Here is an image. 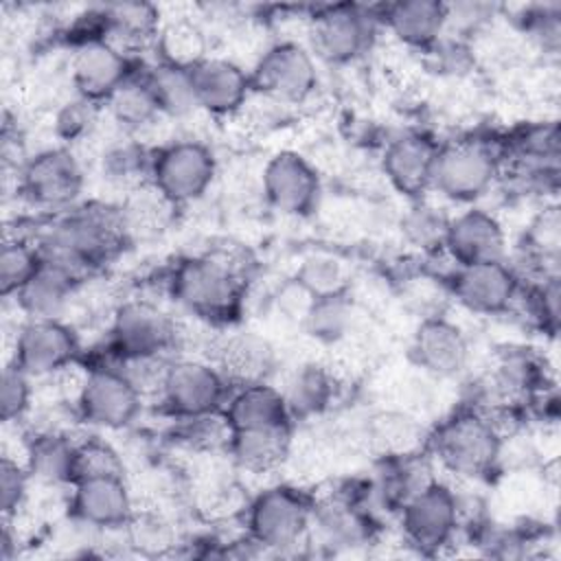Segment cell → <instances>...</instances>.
Returning a JSON list of instances; mask_svg holds the SVG:
<instances>
[{"instance_id": "1", "label": "cell", "mask_w": 561, "mask_h": 561, "mask_svg": "<svg viewBox=\"0 0 561 561\" xmlns=\"http://www.w3.org/2000/svg\"><path fill=\"white\" fill-rule=\"evenodd\" d=\"M33 237L42 261L70 272L83 283L114 261L129 241L121 204L103 199L79 202L70 210L53 215Z\"/></svg>"}, {"instance_id": "2", "label": "cell", "mask_w": 561, "mask_h": 561, "mask_svg": "<svg viewBox=\"0 0 561 561\" xmlns=\"http://www.w3.org/2000/svg\"><path fill=\"white\" fill-rule=\"evenodd\" d=\"M167 291L188 316L224 327L232 324L245 300V272L226 254L182 256L167 274Z\"/></svg>"}, {"instance_id": "3", "label": "cell", "mask_w": 561, "mask_h": 561, "mask_svg": "<svg viewBox=\"0 0 561 561\" xmlns=\"http://www.w3.org/2000/svg\"><path fill=\"white\" fill-rule=\"evenodd\" d=\"M504 430L476 403L456 410L427 434L425 449L449 476L478 482L502 467Z\"/></svg>"}, {"instance_id": "4", "label": "cell", "mask_w": 561, "mask_h": 561, "mask_svg": "<svg viewBox=\"0 0 561 561\" xmlns=\"http://www.w3.org/2000/svg\"><path fill=\"white\" fill-rule=\"evenodd\" d=\"M502 164L504 151L497 140L471 136L440 142L430 193L454 204L473 206L500 184Z\"/></svg>"}, {"instance_id": "5", "label": "cell", "mask_w": 561, "mask_h": 561, "mask_svg": "<svg viewBox=\"0 0 561 561\" xmlns=\"http://www.w3.org/2000/svg\"><path fill=\"white\" fill-rule=\"evenodd\" d=\"M313 497L294 484H270L243 511L245 535L261 552L287 554L309 543Z\"/></svg>"}, {"instance_id": "6", "label": "cell", "mask_w": 561, "mask_h": 561, "mask_svg": "<svg viewBox=\"0 0 561 561\" xmlns=\"http://www.w3.org/2000/svg\"><path fill=\"white\" fill-rule=\"evenodd\" d=\"M180 340L178 320L151 298H127L112 311L107 348L118 364L167 359Z\"/></svg>"}, {"instance_id": "7", "label": "cell", "mask_w": 561, "mask_h": 561, "mask_svg": "<svg viewBox=\"0 0 561 561\" xmlns=\"http://www.w3.org/2000/svg\"><path fill=\"white\" fill-rule=\"evenodd\" d=\"M72 403L88 427L118 432L138 421L145 392L123 364H96L81 375Z\"/></svg>"}, {"instance_id": "8", "label": "cell", "mask_w": 561, "mask_h": 561, "mask_svg": "<svg viewBox=\"0 0 561 561\" xmlns=\"http://www.w3.org/2000/svg\"><path fill=\"white\" fill-rule=\"evenodd\" d=\"M232 383L210 357H169L156 394L162 412L178 419H193L221 412Z\"/></svg>"}, {"instance_id": "9", "label": "cell", "mask_w": 561, "mask_h": 561, "mask_svg": "<svg viewBox=\"0 0 561 561\" xmlns=\"http://www.w3.org/2000/svg\"><path fill=\"white\" fill-rule=\"evenodd\" d=\"M18 193L35 210L59 215L81 202L85 171L66 145L44 147L18 167Z\"/></svg>"}, {"instance_id": "10", "label": "cell", "mask_w": 561, "mask_h": 561, "mask_svg": "<svg viewBox=\"0 0 561 561\" xmlns=\"http://www.w3.org/2000/svg\"><path fill=\"white\" fill-rule=\"evenodd\" d=\"M397 515L405 543L421 554H438L467 524L462 497L438 478L410 497Z\"/></svg>"}, {"instance_id": "11", "label": "cell", "mask_w": 561, "mask_h": 561, "mask_svg": "<svg viewBox=\"0 0 561 561\" xmlns=\"http://www.w3.org/2000/svg\"><path fill=\"white\" fill-rule=\"evenodd\" d=\"M379 26L377 9L362 4L320 7L309 24V50L329 66L355 64L373 48Z\"/></svg>"}, {"instance_id": "12", "label": "cell", "mask_w": 561, "mask_h": 561, "mask_svg": "<svg viewBox=\"0 0 561 561\" xmlns=\"http://www.w3.org/2000/svg\"><path fill=\"white\" fill-rule=\"evenodd\" d=\"M254 94L280 105H298L311 99L320 83L318 59L309 46L296 39H278L263 48L250 68Z\"/></svg>"}, {"instance_id": "13", "label": "cell", "mask_w": 561, "mask_h": 561, "mask_svg": "<svg viewBox=\"0 0 561 561\" xmlns=\"http://www.w3.org/2000/svg\"><path fill=\"white\" fill-rule=\"evenodd\" d=\"M217 175L213 149L195 138H175L153 149L149 184L178 208L208 193Z\"/></svg>"}, {"instance_id": "14", "label": "cell", "mask_w": 561, "mask_h": 561, "mask_svg": "<svg viewBox=\"0 0 561 561\" xmlns=\"http://www.w3.org/2000/svg\"><path fill=\"white\" fill-rule=\"evenodd\" d=\"M81 357V340L64 318H24L13 337L11 362L33 379L68 373Z\"/></svg>"}, {"instance_id": "15", "label": "cell", "mask_w": 561, "mask_h": 561, "mask_svg": "<svg viewBox=\"0 0 561 561\" xmlns=\"http://www.w3.org/2000/svg\"><path fill=\"white\" fill-rule=\"evenodd\" d=\"M443 280L447 294L460 307L478 316H502L513 311L524 283L508 259L451 265Z\"/></svg>"}, {"instance_id": "16", "label": "cell", "mask_w": 561, "mask_h": 561, "mask_svg": "<svg viewBox=\"0 0 561 561\" xmlns=\"http://www.w3.org/2000/svg\"><path fill=\"white\" fill-rule=\"evenodd\" d=\"M261 191L276 213L285 217H309L320 204L322 180L302 153L280 149L263 167Z\"/></svg>"}, {"instance_id": "17", "label": "cell", "mask_w": 561, "mask_h": 561, "mask_svg": "<svg viewBox=\"0 0 561 561\" xmlns=\"http://www.w3.org/2000/svg\"><path fill=\"white\" fill-rule=\"evenodd\" d=\"M68 513L75 524L90 530H123L136 513L134 495L125 473L90 476L75 480L70 484Z\"/></svg>"}, {"instance_id": "18", "label": "cell", "mask_w": 561, "mask_h": 561, "mask_svg": "<svg viewBox=\"0 0 561 561\" xmlns=\"http://www.w3.org/2000/svg\"><path fill=\"white\" fill-rule=\"evenodd\" d=\"M136 72L131 53L105 37L72 44L70 83L75 94L105 103Z\"/></svg>"}, {"instance_id": "19", "label": "cell", "mask_w": 561, "mask_h": 561, "mask_svg": "<svg viewBox=\"0 0 561 561\" xmlns=\"http://www.w3.org/2000/svg\"><path fill=\"white\" fill-rule=\"evenodd\" d=\"M471 346L467 333L443 313L421 318L412 342V364L432 379H454L469 366Z\"/></svg>"}, {"instance_id": "20", "label": "cell", "mask_w": 561, "mask_h": 561, "mask_svg": "<svg viewBox=\"0 0 561 561\" xmlns=\"http://www.w3.org/2000/svg\"><path fill=\"white\" fill-rule=\"evenodd\" d=\"M443 254L451 265H473L508 259V237L502 219L473 204L451 215Z\"/></svg>"}, {"instance_id": "21", "label": "cell", "mask_w": 561, "mask_h": 561, "mask_svg": "<svg viewBox=\"0 0 561 561\" xmlns=\"http://www.w3.org/2000/svg\"><path fill=\"white\" fill-rule=\"evenodd\" d=\"M197 110L215 116L230 118L245 112L254 96L250 70L228 57L208 55L191 68Z\"/></svg>"}, {"instance_id": "22", "label": "cell", "mask_w": 561, "mask_h": 561, "mask_svg": "<svg viewBox=\"0 0 561 561\" xmlns=\"http://www.w3.org/2000/svg\"><path fill=\"white\" fill-rule=\"evenodd\" d=\"M438 145L423 131H403L390 138L379 158L388 184L410 202L423 199L430 193Z\"/></svg>"}, {"instance_id": "23", "label": "cell", "mask_w": 561, "mask_h": 561, "mask_svg": "<svg viewBox=\"0 0 561 561\" xmlns=\"http://www.w3.org/2000/svg\"><path fill=\"white\" fill-rule=\"evenodd\" d=\"M434 465L427 449L379 458L375 476L366 482L368 504L375 502L397 513L410 497L436 480Z\"/></svg>"}, {"instance_id": "24", "label": "cell", "mask_w": 561, "mask_h": 561, "mask_svg": "<svg viewBox=\"0 0 561 561\" xmlns=\"http://www.w3.org/2000/svg\"><path fill=\"white\" fill-rule=\"evenodd\" d=\"M379 24L405 48L427 53L447 35V4L438 0H401L377 9Z\"/></svg>"}, {"instance_id": "25", "label": "cell", "mask_w": 561, "mask_h": 561, "mask_svg": "<svg viewBox=\"0 0 561 561\" xmlns=\"http://www.w3.org/2000/svg\"><path fill=\"white\" fill-rule=\"evenodd\" d=\"M232 386L250 381H267L276 366L272 342L256 331H228L215 346L210 357Z\"/></svg>"}, {"instance_id": "26", "label": "cell", "mask_w": 561, "mask_h": 561, "mask_svg": "<svg viewBox=\"0 0 561 561\" xmlns=\"http://www.w3.org/2000/svg\"><path fill=\"white\" fill-rule=\"evenodd\" d=\"M22 462L31 480L44 486H70L77 467V440L57 427H42L26 436Z\"/></svg>"}, {"instance_id": "27", "label": "cell", "mask_w": 561, "mask_h": 561, "mask_svg": "<svg viewBox=\"0 0 561 561\" xmlns=\"http://www.w3.org/2000/svg\"><path fill=\"white\" fill-rule=\"evenodd\" d=\"M221 414L228 421L230 430L294 425L278 386H272L270 381L232 386L221 408Z\"/></svg>"}, {"instance_id": "28", "label": "cell", "mask_w": 561, "mask_h": 561, "mask_svg": "<svg viewBox=\"0 0 561 561\" xmlns=\"http://www.w3.org/2000/svg\"><path fill=\"white\" fill-rule=\"evenodd\" d=\"M278 390L291 421H313L335 403L337 379L333 370L320 362H300L289 368Z\"/></svg>"}, {"instance_id": "29", "label": "cell", "mask_w": 561, "mask_h": 561, "mask_svg": "<svg viewBox=\"0 0 561 561\" xmlns=\"http://www.w3.org/2000/svg\"><path fill=\"white\" fill-rule=\"evenodd\" d=\"M294 425L287 427H254L230 430L226 456L241 471L263 476L274 473L291 454Z\"/></svg>"}, {"instance_id": "30", "label": "cell", "mask_w": 561, "mask_h": 561, "mask_svg": "<svg viewBox=\"0 0 561 561\" xmlns=\"http://www.w3.org/2000/svg\"><path fill=\"white\" fill-rule=\"evenodd\" d=\"M81 285L83 280L75 278L70 272L42 261L39 270L26 280L13 300L24 318H64Z\"/></svg>"}, {"instance_id": "31", "label": "cell", "mask_w": 561, "mask_h": 561, "mask_svg": "<svg viewBox=\"0 0 561 561\" xmlns=\"http://www.w3.org/2000/svg\"><path fill=\"white\" fill-rule=\"evenodd\" d=\"M151 153L153 149L145 147L136 136L116 131L99 153V173L110 186L127 195L134 188L149 184Z\"/></svg>"}, {"instance_id": "32", "label": "cell", "mask_w": 561, "mask_h": 561, "mask_svg": "<svg viewBox=\"0 0 561 561\" xmlns=\"http://www.w3.org/2000/svg\"><path fill=\"white\" fill-rule=\"evenodd\" d=\"M105 39L114 42L123 50L153 46L162 28L160 9L149 2H116L101 7Z\"/></svg>"}, {"instance_id": "33", "label": "cell", "mask_w": 561, "mask_h": 561, "mask_svg": "<svg viewBox=\"0 0 561 561\" xmlns=\"http://www.w3.org/2000/svg\"><path fill=\"white\" fill-rule=\"evenodd\" d=\"M362 440L377 458L425 449V432L419 419L403 410H381L366 419Z\"/></svg>"}, {"instance_id": "34", "label": "cell", "mask_w": 561, "mask_h": 561, "mask_svg": "<svg viewBox=\"0 0 561 561\" xmlns=\"http://www.w3.org/2000/svg\"><path fill=\"white\" fill-rule=\"evenodd\" d=\"M105 118L116 127V131L127 136H138L140 131L153 127L162 112L153 99V92L145 79V72L129 77L105 103Z\"/></svg>"}, {"instance_id": "35", "label": "cell", "mask_w": 561, "mask_h": 561, "mask_svg": "<svg viewBox=\"0 0 561 561\" xmlns=\"http://www.w3.org/2000/svg\"><path fill=\"white\" fill-rule=\"evenodd\" d=\"M145 79L153 92V99L167 118H186L197 110L191 68L156 61L145 70Z\"/></svg>"}, {"instance_id": "36", "label": "cell", "mask_w": 561, "mask_h": 561, "mask_svg": "<svg viewBox=\"0 0 561 561\" xmlns=\"http://www.w3.org/2000/svg\"><path fill=\"white\" fill-rule=\"evenodd\" d=\"M449 219L451 215L443 213V208L430 204L425 197L414 199L399 219V232L410 248L423 254H443Z\"/></svg>"}, {"instance_id": "37", "label": "cell", "mask_w": 561, "mask_h": 561, "mask_svg": "<svg viewBox=\"0 0 561 561\" xmlns=\"http://www.w3.org/2000/svg\"><path fill=\"white\" fill-rule=\"evenodd\" d=\"M357 311L348 294L316 298L302 322V331L322 344H337L351 337Z\"/></svg>"}, {"instance_id": "38", "label": "cell", "mask_w": 561, "mask_h": 561, "mask_svg": "<svg viewBox=\"0 0 561 561\" xmlns=\"http://www.w3.org/2000/svg\"><path fill=\"white\" fill-rule=\"evenodd\" d=\"M294 280L316 300L348 294L351 270L344 259L331 252L307 254L294 272Z\"/></svg>"}, {"instance_id": "39", "label": "cell", "mask_w": 561, "mask_h": 561, "mask_svg": "<svg viewBox=\"0 0 561 561\" xmlns=\"http://www.w3.org/2000/svg\"><path fill=\"white\" fill-rule=\"evenodd\" d=\"M121 210H123L127 232L131 237L138 232L153 234V232L167 228L169 221L173 219L178 206L171 204L151 184H142L121 199Z\"/></svg>"}, {"instance_id": "40", "label": "cell", "mask_w": 561, "mask_h": 561, "mask_svg": "<svg viewBox=\"0 0 561 561\" xmlns=\"http://www.w3.org/2000/svg\"><path fill=\"white\" fill-rule=\"evenodd\" d=\"M42 252L33 234H7L0 252V291L13 298L39 270Z\"/></svg>"}, {"instance_id": "41", "label": "cell", "mask_w": 561, "mask_h": 561, "mask_svg": "<svg viewBox=\"0 0 561 561\" xmlns=\"http://www.w3.org/2000/svg\"><path fill=\"white\" fill-rule=\"evenodd\" d=\"M153 48L158 50V61L182 68H193L204 57H208L206 35L191 20H173L162 24Z\"/></svg>"}, {"instance_id": "42", "label": "cell", "mask_w": 561, "mask_h": 561, "mask_svg": "<svg viewBox=\"0 0 561 561\" xmlns=\"http://www.w3.org/2000/svg\"><path fill=\"white\" fill-rule=\"evenodd\" d=\"M105 114L103 103L85 99L81 94H72V99L64 101L53 114V134L59 145L72 147L77 142L90 140Z\"/></svg>"}, {"instance_id": "43", "label": "cell", "mask_w": 561, "mask_h": 561, "mask_svg": "<svg viewBox=\"0 0 561 561\" xmlns=\"http://www.w3.org/2000/svg\"><path fill=\"white\" fill-rule=\"evenodd\" d=\"M33 377L26 375L11 359L2 368L0 377V419L4 425L20 423L33 408Z\"/></svg>"}, {"instance_id": "44", "label": "cell", "mask_w": 561, "mask_h": 561, "mask_svg": "<svg viewBox=\"0 0 561 561\" xmlns=\"http://www.w3.org/2000/svg\"><path fill=\"white\" fill-rule=\"evenodd\" d=\"M127 546L145 554H160L175 546L173 526L160 513H134L123 528Z\"/></svg>"}, {"instance_id": "45", "label": "cell", "mask_w": 561, "mask_h": 561, "mask_svg": "<svg viewBox=\"0 0 561 561\" xmlns=\"http://www.w3.org/2000/svg\"><path fill=\"white\" fill-rule=\"evenodd\" d=\"M125 473L121 454L99 436H85L77 440V467L75 480L90 476H114Z\"/></svg>"}, {"instance_id": "46", "label": "cell", "mask_w": 561, "mask_h": 561, "mask_svg": "<svg viewBox=\"0 0 561 561\" xmlns=\"http://www.w3.org/2000/svg\"><path fill=\"white\" fill-rule=\"evenodd\" d=\"M31 473L26 465L9 454L0 460V513L2 519H15L28 500Z\"/></svg>"}, {"instance_id": "47", "label": "cell", "mask_w": 561, "mask_h": 561, "mask_svg": "<svg viewBox=\"0 0 561 561\" xmlns=\"http://www.w3.org/2000/svg\"><path fill=\"white\" fill-rule=\"evenodd\" d=\"M524 35L543 53L557 55L561 44V13L557 4L537 7L522 18Z\"/></svg>"}]
</instances>
